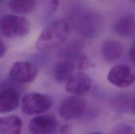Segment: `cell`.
Masks as SVG:
<instances>
[{
    "instance_id": "obj_1",
    "label": "cell",
    "mask_w": 135,
    "mask_h": 134,
    "mask_svg": "<svg viewBox=\"0 0 135 134\" xmlns=\"http://www.w3.org/2000/svg\"><path fill=\"white\" fill-rule=\"evenodd\" d=\"M70 25L65 19H59L49 24L38 38L36 47L40 51H50L61 45L67 39Z\"/></svg>"
},
{
    "instance_id": "obj_2",
    "label": "cell",
    "mask_w": 135,
    "mask_h": 134,
    "mask_svg": "<svg viewBox=\"0 0 135 134\" xmlns=\"http://www.w3.org/2000/svg\"><path fill=\"white\" fill-rule=\"evenodd\" d=\"M0 29L3 35L6 38H22L30 32V24L25 17L7 14L0 21Z\"/></svg>"
},
{
    "instance_id": "obj_3",
    "label": "cell",
    "mask_w": 135,
    "mask_h": 134,
    "mask_svg": "<svg viewBox=\"0 0 135 134\" xmlns=\"http://www.w3.org/2000/svg\"><path fill=\"white\" fill-rule=\"evenodd\" d=\"M73 22L76 31L86 38H93L97 35L102 26V20L99 14L88 11L75 14Z\"/></svg>"
},
{
    "instance_id": "obj_4",
    "label": "cell",
    "mask_w": 135,
    "mask_h": 134,
    "mask_svg": "<svg viewBox=\"0 0 135 134\" xmlns=\"http://www.w3.org/2000/svg\"><path fill=\"white\" fill-rule=\"evenodd\" d=\"M53 105V100L47 95L39 93H29L21 100V109L28 115L42 114L48 110Z\"/></svg>"
},
{
    "instance_id": "obj_5",
    "label": "cell",
    "mask_w": 135,
    "mask_h": 134,
    "mask_svg": "<svg viewBox=\"0 0 135 134\" xmlns=\"http://www.w3.org/2000/svg\"><path fill=\"white\" fill-rule=\"evenodd\" d=\"M86 102L80 96L73 95L65 99L59 108V114L65 120H73L83 115Z\"/></svg>"
},
{
    "instance_id": "obj_6",
    "label": "cell",
    "mask_w": 135,
    "mask_h": 134,
    "mask_svg": "<svg viewBox=\"0 0 135 134\" xmlns=\"http://www.w3.org/2000/svg\"><path fill=\"white\" fill-rule=\"evenodd\" d=\"M30 134H57L60 130L57 119L53 115H39L28 123Z\"/></svg>"
},
{
    "instance_id": "obj_7",
    "label": "cell",
    "mask_w": 135,
    "mask_h": 134,
    "mask_svg": "<svg viewBox=\"0 0 135 134\" xmlns=\"http://www.w3.org/2000/svg\"><path fill=\"white\" fill-rule=\"evenodd\" d=\"M9 77L13 81L19 84H29L38 76V69L28 61H18L14 63L9 71Z\"/></svg>"
},
{
    "instance_id": "obj_8",
    "label": "cell",
    "mask_w": 135,
    "mask_h": 134,
    "mask_svg": "<svg viewBox=\"0 0 135 134\" xmlns=\"http://www.w3.org/2000/svg\"><path fill=\"white\" fill-rule=\"evenodd\" d=\"M108 80L117 87L126 88L134 83L135 73L129 66L117 64L109 71Z\"/></svg>"
},
{
    "instance_id": "obj_9",
    "label": "cell",
    "mask_w": 135,
    "mask_h": 134,
    "mask_svg": "<svg viewBox=\"0 0 135 134\" xmlns=\"http://www.w3.org/2000/svg\"><path fill=\"white\" fill-rule=\"evenodd\" d=\"M92 85V80L87 74L75 72L67 81L66 91L73 95L82 97L90 90Z\"/></svg>"
},
{
    "instance_id": "obj_10",
    "label": "cell",
    "mask_w": 135,
    "mask_h": 134,
    "mask_svg": "<svg viewBox=\"0 0 135 134\" xmlns=\"http://www.w3.org/2000/svg\"><path fill=\"white\" fill-rule=\"evenodd\" d=\"M20 104V94L17 89L6 87L0 91V114L13 111Z\"/></svg>"
},
{
    "instance_id": "obj_11",
    "label": "cell",
    "mask_w": 135,
    "mask_h": 134,
    "mask_svg": "<svg viewBox=\"0 0 135 134\" xmlns=\"http://www.w3.org/2000/svg\"><path fill=\"white\" fill-rule=\"evenodd\" d=\"M123 46L118 41L107 40L101 47V55L104 61L113 63L121 57L123 53Z\"/></svg>"
},
{
    "instance_id": "obj_12",
    "label": "cell",
    "mask_w": 135,
    "mask_h": 134,
    "mask_svg": "<svg viewBox=\"0 0 135 134\" xmlns=\"http://www.w3.org/2000/svg\"><path fill=\"white\" fill-rule=\"evenodd\" d=\"M115 34L123 38L135 35V15L128 14L117 20L113 27Z\"/></svg>"
},
{
    "instance_id": "obj_13",
    "label": "cell",
    "mask_w": 135,
    "mask_h": 134,
    "mask_svg": "<svg viewBox=\"0 0 135 134\" xmlns=\"http://www.w3.org/2000/svg\"><path fill=\"white\" fill-rule=\"evenodd\" d=\"M75 69L76 64L73 60L65 59L58 61L55 64L53 69V74L57 81H67L75 73Z\"/></svg>"
},
{
    "instance_id": "obj_14",
    "label": "cell",
    "mask_w": 135,
    "mask_h": 134,
    "mask_svg": "<svg viewBox=\"0 0 135 134\" xmlns=\"http://www.w3.org/2000/svg\"><path fill=\"white\" fill-rule=\"evenodd\" d=\"M22 122L17 115L0 117V134H20Z\"/></svg>"
},
{
    "instance_id": "obj_15",
    "label": "cell",
    "mask_w": 135,
    "mask_h": 134,
    "mask_svg": "<svg viewBox=\"0 0 135 134\" xmlns=\"http://www.w3.org/2000/svg\"><path fill=\"white\" fill-rule=\"evenodd\" d=\"M9 8L17 14H26L32 13L36 7V0H11Z\"/></svg>"
},
{
    "instance_id": "obj_16",
    "label": "cell",
    "mask_w": 135,
    "mask_h": 134,
    "mask_svg": "<svg viewBox=\"0 0 135 134\" xmlns=\"http://www.w3.org/2000/svg\"><path fill=\"white\" fill-rule=\"evenodd\" d=\"M111 134H135V128L127 123H120L113 129Z\"/></svg>"
},
{
    "instance_id": "obj_17",
    "label": "cell",
    "mask_w": 135,
    "mask_h": 134,
    "mask_svg": "<svg viewBox=\"0 0 135 134\" xmlns=\"http://www.w3.org/2000/svg\"><path fill=\"white\" fill-rule=\"evenodd\" d=\"M88 60L85 55H82L79 59V64H78V68L79 69H83L85 66H86Z\"/></svg>"
},
{
    "instance_id": "obj_18",
    "label": "cell",
    "mask_w": 135,
    "mask_h": 134,
    "mask_svg": "<svg viewBox=\"0 0 135 134\" xmlns=\"http://www.w3.org/2000/svg\"><path fill=\"white\" fill-rule=\"evenodd\" d=\"M129 55L131 61L135 64V43L131 47L129 51Z\"/></svg>"
},
{
    "instance_id": "obj_19",
    "label": "cell",
    "mask_w": 135,
    "mask_h": 134,
    "mask_svg": "<svg viewBox=\"0 0 135 134\" xmlns=\"http://www.w3.org/2000/svg\"><path fill=\"white\" fill-rule=\"evenodd\" d=\"M6 50L7 47L5 43L3 42L1 40H0V59L5 55V53H6Z\"/></svg>"
},
{
    "instance_id": "obj_20",
    "label": "cell",
    "mask_w": 135,
    "mask_h": 134,
    "mask_svg": "<svg viewBox=\"0 0 135 134\" xmlns=\"http://www.w3.org/2000/svg\"><path fill=\"white\" fill-rule=\"evenodd\" d=\"M59 5V1L58 0H51V10L55 11L57 7Z\"/></svg>"
},
{
    "instance_id": "obj_21",
    "label": "cell",
    "mask_w": 135,
    "mask_h": 134,
    "mask_svg": "<svg viewBox=\"0 0 135 134\" xmlns=\"http://www.w3.org/2000/svg\"><path fill=\"white\" fill-rule=\"evenodd\" d=\"M131 110L132 113L135 114V97L131 104Z\"/></svg>"
},
{
    "instance_id": "obj_22",
    "label": "cell",
    "mask_w": 135,
    "mask_h": 134,
    "mask_svg": "<svg viewBox=\"0 0 135 134\" xmlns=\"http://www.w3.org/2000/svg\"><path fill=\"white\" fill-rule=\"evenodd\" d=\"M88 134H102L100 132H94V133H88Z\"/></svg>"
},
{
    "instance_id": "obj_23",
    "label": "cell",
    "mask_w": 135,
    "mask_h": 134,
    "mask_svg": "<svg viewBox=\"0 0 135 134\" xmlns=\"http://www.w3.org/2000/svg\"><path fill=\"white\" fill-rule=\"evenodd\" d=\"M133 1H134V3H135V0H133Z\"/></svg>"
},
{
    "instance_id": "obj_24",
    "label": "cell",
    "mask_w": 135,
    "mask_h": 134,
    "mask_svg": "<svg viewBox=\"0 0 135 134\" xmlns=\"http://www.w3.org/2000/svg\"><path fill=\"white\" fill-rule=\"evenodd\" d=\"M0 1H1V0H0Z\"/></svg>"
}]
</instances>
